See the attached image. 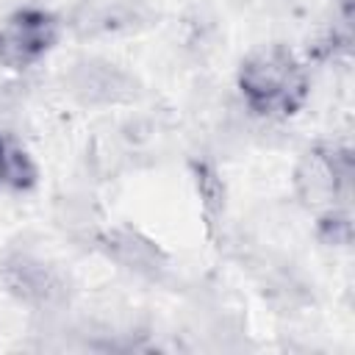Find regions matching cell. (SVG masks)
Returning <instances> with one entry per match:
<instances>
[{
	"mask_svg": "<svg viewBox=\"0 0 355 355\" xmlns=\"http://www.w3.org/2000/svg\"><path fill=\"white\" fill-rule=\"evenodd\" d=\"M0 283L11 297H17L25 305H33L39 311L58 308L67 300V280L44 261L17 252L8 255L0 263Z\"/></svg>",
	"mask_w": 355,
	"mask_h": 355,
	"instance_id": "cell-4",
	"label": "cell"
},
{
	"mask_svg": "<svg viewBox=\"0 0 355 355\" xmlns=\"http://www.w3.org/2000/svg\"><path fill=\"white\" fill-rule=\"evenodd\" d=\"M97 241H100V250L114 263H119L122 269H128L133 275L155 277L166 269V252L150 236H144L141 230L119 225V227H111V230L100 233Z\"/></svg>",
	"mask_w": 355,
	"mask_h": 355,
	"instance_id": "cell-6",
	"label": "cell"
},
{
	"mask_svg": "<svg viewBox=\"0 0 355 355\" xmlns=\"http://www.w3.org/2000/svg\"><path fill=\"white\" fill-rule=\"evenodd\" d=\"M352 178V153L347 147L316 144L305 150L294 166V191L302 205L327 211L336 208Z\"/></svg>",
	"mask_w": 355,
	"mask_h": 355,
	"instance_id": "cell-2",
	"label": "cell"
},
{
	"mask_svg": "<svg viewBox=\"0 0 355 355\" xmlns=\"http://www.w3.org/2000/svg\"><path fill=\"white\" fill-rule=\"evenodd\" d=\"M239 89L250 111L263 116H291L308 97V78L288 47L269 44L241 61Z\"/></svg>",
	"mask_w": 355,
	"mask_h": 355,
	"instance_id": "cell-1",
	"label": "cell"
},
{
	"mask_svg": "<svg viewBox=\"0 0 355 355\" xmlns=\"http://www.w3.org/2000/svg\"><path fill=\"white\" fill-rule=\"evenodd\" d=\"M69 92L83 105H119L130 103L136 92L133 75L108 61H80L69 72Z\"/></svg>",
	"mask_w": 355,
	"mask_h": 355,
	"instance_id": "cell-5",
	"label": "cell"
},
{
	"mask_svg": "<svg viewBox=\"0 0 355 355\" xmlns=\"http://www.w3.org/2000/svg\"><path fill=\"white\" fill-rule=\"evenodd\" d=\"M319 239L327 247H344V244H349V239H352L349 214L347 211H338V208L322 211V216H319Z\"/></svg>",
	"mask_w": 355,
	"mask_h": 355,
	"instance_id": "cell-8",
	"label": "cell"
},
{
	"mask_svg": "<svg viewBox=\"0 0 355 355\" xmlns=\"http://www.w3.org/2000/svg\"><path fill=\"white\" fill-rule=\"evenodd\" d=\"M341 6H344V11L349 14V0H341Z\"/></svg>",
	"mask_w": 355,
	"mask_h": 355,
	"instance_id": "cell-11",
	"label": "cell"
},
{
	"mask_svg": "<svg viewBox=\"0 0 355 355\" xmlns=\"http://www.w3.org/2000/svg\"><path fill=\"white\" fill-rule=\"evenodd\" d=\"M8 144L3 141V136H0V186L6 183V169H8Z\"/></svg>",
	"mask_w": 355,
	"mask_h": 355,
	"instance_id": "cell-10",
	"label": "cell"
},
{
	"mask_svg": "<svg viewBox=\"0 0 355 355\" xmlns=\"http://www.w3.org/2000/svg\"><path fill=\"white\" fill-rule=\"evenodd\" d=\"M6 183L14 189H31L36 183V166L31 155L19 147L8 150V169H6Z\"/></svg>",
	"mask_w": 355,
	"mask_h": 355,
	"instance_id": "cell-9",
	"label": "cell"
},
{
	"mask_svg": "<svg viewBox=\"0 0 355 355\" xmlns=\"http://www.w3.org/2000/svg\"><path fill=\"white\" fill-rule=\"evenodd\" d=\"M58 36L53 14L42 8H19L0 25V64L8 69L33 67Z\"/></svg>",
	"mask_w": 355,
	"mask_h": 355,
	"instance_id": "cell-3",
	"label": "cell"
},
{
	"mask_svg": "<svg viewBox=\"0 0 355 355\" xmlns=\"http://www.w3.org/2000/svg\"><path fill=\"white\" fill-rule=\"evenodd\" d=\"M197 191L202 197L205 216L208 219L219 216L222 208H225V186H222V180H219V175H216L214 166H208V164H200L197 166Z\"/></svg>",
	"mask_w": 355,
	"mask_h": 355,
	"instance_id": "cell-7",
	"label": "cell"
}]
</instances>
